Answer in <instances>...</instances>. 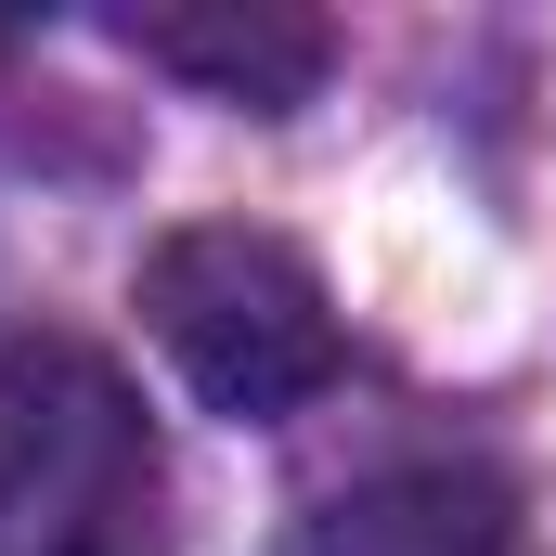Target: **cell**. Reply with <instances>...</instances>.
Returning a JSON list of instances; mask_svg holds the SVG:
<instances>
[{"label":"cell","mask_w":556,"mask_h":556,"mask_svg":"<svg viewBox=\"0 0 556 556\" xmlns=\"http://www.w3.org/2000/svg\"><path fill=\"white\" fill-rule=\"evenodd\" d=\"M142 324L181 363V389L233 427H273L337 389V298L260 220H181L142 260Z\"/></svg>","instance_id":"2"},{"label":"cell","mask_w":556,"mask_h":556,"mask_svg":"<svg viewBox=\"0 0 556 556\" xmlns=\"http://www.w3.org/2000/svg\"><path fill=\"white\" fill-rule=\"evenodd\" d=\"M117 39H130L142 65H168V78L247 104V117L311 104V78H324V52H337L324 13H298V0H142V13H117Z\"/></svg>","instance_id":"3"},{"label":"cell","mask_w":556,"mask_h":556,"mask_svg":"<svg viewBox=\"0 0 556 556\" xmlns=\"http://www.w3.org/2000/svg\"><path fill=\"white\" fill-rule=\"evenodd\" d=\"M0 556H168L155 427L117 389V363L65 337L0 350Z\"/></svg>","instance_id":"1"}]
</instances>
